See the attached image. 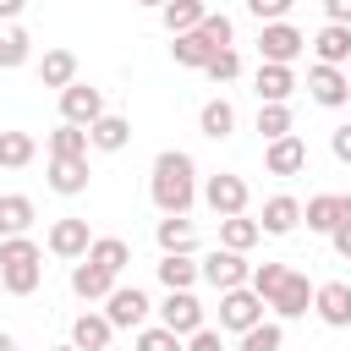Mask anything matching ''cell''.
<instances>
[{"instance_id":"cell-41","label":"cell","mask_w":351,"mask_h":351,"mask_svg":"<svg viewBox=\"0 0 351 351\" xmlns=\"http://www.w3.org/2000/svg\"><path fill=\"white\" fill-rule=\"evenodd\" d=\"M291 5H296V0H247V11L258 16V27H269V22H285V16H291Z\"/></svg>"},{"instance_id":"cell-51","label":"cell","mask_w":351,"mask_h":351,"mask_svg":"<svg viewBox=\"0 0 351 351\" xmlns=\"http://www.w3.org/2000/svg\"><path fill=\"white\" fill-rule=\"evenodd\" d=\"M110 351H115V346H110Z\"/></svg>"},{"instance_id":"cell-13","label":"cell","mask_w":351,"mask_h":351,"mask_svg":"<svg viewBox=\"0 0 351 351\" xmlns=\"http://www.w3.org/2000/svg\"><path fill=\"white\" fill-rule=\"evenodd\" d=\"M263 170L269 176H280V181H291V176H302L307 170V143L291 132V137H274V143H263Z\"/></svg>"},{"instance_id":"cell-9","label":"cell","mask_w":351,"mask_h":351,"mask_svg":"<svg viewBox=\"0 0 351 351\" xmlns=\"http://www.w3.org/2000/svg\"><path fill=\"white\" fill-rule=\"evenodd\" d=\"M154 313H159V324H165V329H176V335L186 340V335H197V329H203V313H208V307L197 302V291H165V302H159Z\"/></svg>"},{"instance_id":"cell-23","label":"cell","mask_w":351,"mask_h":351,"mask_svg":"<svg viewBox=\"0 0 351 351\" xmlns=\"http://www.w3.org/2000/svg\"><path fill=\"white\" fill-rule=\"evenodd\" d=\"M154 241H159V252H197V225L186 214H165L154 225Z\"/></svg>"},{"instance_id":"cell-17","label":"cell","mask_w":351,"mask_h":351,"mask_svg":"<svg viewBox=\"0 0 351 351\" xmlns=\"http://www.w3.org/2000/svg\"><path fill=\"white\" fill-rule=\"evenodd\" d=\"M307 44H313L318 66H340V71L351 66V27H340V22H324V27H318Z\"/></svg>"},{"instance_id":"cell-29","label":"cell","mask_w":351,"mask_h":351,"mask_svg":"<svg viewBox=\"0 0 351 351\" xmlns=\"http://www.w3.org/2000/svg\"><path fill=\"white\" fill-rule=\"evenodd\" d=\"M44 148H49V159H88V126L60 121V126L44 137Z\"/></svg>"},{"instance_id":"cell-14","label":"cell","mask_w":351,"mask_h":351,"mask_svg":"<svg viewBox=\"0 0 351 351\" xmlns=\"http://www.w3.org/2000/svg\"><path fill=\"white\" fill-rule=\"evenodd\" d=\"M313 313H318V324H329V329H351V285H346V280H324V285L313 291Z\"/></svg>"},{"instance_id":"cell-47","label":"cell","mask_w":351,"mask_h":351,"mask_svg":"<svg viewBox=\"0 0 351 351\" xmlns=\"http://www.w3.org/2000/svg\"><path fill=\"white\" fill-rule=\"evenodd\" d=\"M0 351H22V346H16V335H5V329H0Z\"/></svg>"},{"instance_id":"cell-1","label":"cell","mask_w":351,"mask_h":351,"mask_svg":"<svg viewBox=\"0 0 351 351\" xmlns=\"http://www.w3.org/2000/svg\"><path fill=\"white\" fill-rule=\"evenodd\" d=\"M148 197L159 214H192V203L203 197L197 186V159L186 148H165L154 159V176H148Z\"/></svg>"},{"instance_id":"cell-10","label":"cell","mask_w":351,"mask_h":351,"mask_svg":"<svg viewBox=\"0 0 351 351\" xmlns=\"http://www.w3.org/2000/svg\"><path fill=\"white\" fill-rule=\"evenodd\" d=\"M313 291H318V285H313L302 269H291V274H285V285L269 296V313H274L280 324H291V318H307V313H313Z\"/></svg>"},{"instance_id":"cell-37","label":"cell","mask_w":351,"mask_h":351,"mask_svg":"<svg viewBox=\"0 0 351 351\" xmlns=\"http://www.w3.org/2000/svg\"><path fill=\"white\" fill-rule=\"evenodd\" d=\"M132 351H186V340H181L176 329H165V324H143Z\"/></svg>"},{"instance_id":"cell-44","label":"cell","mask_w":351,"mask_h":351,"mask_svg":"<svg viewBox=\"0 0 351 351\" xmlns=\"http://www.w3.org/2000/svg\"><path fill=\"white\" fill-rule=\"evenodd\" d=\"M329 247H335V252H340V258L351 263V219H340V225H335V236H329Z\"/></svg>"},{"instance_id":"cell-15","label":"cell","mask_w":351,"mask_h":351,"mask_svg":"<svg viewBox=\"0 0 351 351\" xmlns=\"http://www.w3.org/2000/svg\"><path fill=\"white\" fill-rule=\"evenodd\" d=\"M302 82H296V71L291 66H263L258 60V77H252V93H258V104H291V93H296Z\"/></svg>"},{"instance_id":"cell-7","label":"cell","mask_w":351,"mask_h":351,"mask_svg":"<svg viewBox=\"0 0 351 351\" xmlns=\"http://www.w3.org/2000/svg\"><path fill=\"white\" fill-rule=\"evenodd\" d=\"M44 247H49L55 258H66V263H82V258H88V247H93V230H88V219H77V214H60V219L49 225Z\"/></svg>"},{"instance_id":"cell-12","label":"cell","mask_w":351,"mask_h":351,"mask_svg":"<svg viewBox=\"0 0 351 351\" xmlns=\"http://www.w3.org/2000/svg\"><path fill=\"white\" fill-rule=\"evenodd\" d=\"M99 115H110V110H104V93H99L93 82H71V88L60 93V121H71V126H93Z\"/></svg>"},{"instance_id":"cell-2","label":"cell","mask_w":351,"mask_h":351,"mask_svg":"<svg viewBox=\"0 0 351 351\" xmlns=\"http://www.w3.org/2000/svg\"><path fill=\"white\" fill-rule=\"evenodd\" d=\"M0 285L11 296H33L44 285V247L33 236H5L0 241Z\"/></svg>"},{"instance_id":"cell-24","label":"cell","mask_w":351,"mask_h":351,"mask_svg":"<svg viewBox=\"0 0 351 351\" xmlns=\"http://www.w3.org/2000/svg\"><path fill=\"white\" fill-rule=\"evenodd\" d=\"M197 132H203L208 143L236 137V104H230V99H208V104L197 110Z\"/></svg>"},{"instance_id":"cell-26","label":"cell","mask_w":351,"mask_h":351,"mask_svg":"<svg viewBox=\"0 0 351 351\" xmlns=\"http://www.w3.org/2000/svg\"><path fill=\"white\" fill-rule=\"evenodd\" d=\"M302 219H307L313 236H335V225H340V192H318V197H307V203H302Z\"/></svg>"},{"instance_id":"cell-38","label":"cell","mask_w":351,"mask_h":351,"mask_svg":"<svg viewBox=\"0 0 351 351\" xmlns=\"http://www.w3.org/2000/svg\"><path fill=\"white\" fill-rule=\"evenodd\" d=\"M197 33H203L214 49H236V22H230L225 11H208V16L197 22Z\"/></svg>"},{"instance_id":"cell-48","label":"cell","mask_w":351,"mask_h":351,"mask_svg":"<svg viewBox=\"0 0 351 351\" xmlns=\"http://www.w3.org/2000/svg\"><path fill=\"white\" fill-rule=\"evenodd\" d=\"M132 5H148V11H165L170 0H132Z\"/></svg>"},{"instance_id":"cell-45","label":"cell","mask_w":351,"mask_h":351,"mask_svg":"<svg viewBox=\"0 0 351 351\" xmlns=\"http://www.w3.org/2000/svg\"><path fill=\"white\" fill-rule=\"evenodd\" d=\"M324 16L340 22V27H351V0H324Z\"/></svg>"},{"instance_id":"cell-28","label":"cell","mask_w":351,"mask_h":351,"mask_svg":"<svg viewBox=\"0 0 351 351\" xmlns=\"http://www.w3.org/2000/svg\"><path fill=\"white\" fill-rule=\"evenodd\" d=\"M38 82L66 93V88L77 82V55H71V49H44V60H38Z\"/></svg>"},{"instance_id":"cell-3","label":"cell","mask_w":351,"mask_h":351,"mask_svg":"<svg viewBox=\"0 0 351 351\" xmlns=\"http://www.w3.org/2000/svg\"><path fill=\"white\" fill-rule=\"evenodd\" d=\"M307 49V33L296 22H269L258 27V60L263 66H296V55Z\"/></svg>"},{"instance_id":"cell-40","label":"cell","mask_w":351,"mask_h":351,"mask_svg":"<svg viewBox=\"0 0 351 351\" xmlns=\"http://www.w3.org/2000/svg\"><path fill=\"white\" fill-rule=\"evenodd\" d=\"M285 274H291V263H252V291L269 302V296L285 285Z\"/></svg>"},{"instance_id":"cell-6","label":"cell","mask_w":351,"mask_h":351,"mask_svg":"<svg viewBox=\"0 0 351 351\" xmlns=\"http://www.w3.org/2000/svg\"><path fill=\"white\" fill-rule=\"evenodd\" d=\"M203 203H208L219 219H230V214H247L252 192H247V181H241L236 170H214V176L203 181Z\"/></svg>"},{"instance_id":"cell-31","label":"cell","mask_w":351,"mask_h":351,"mask_svg":"<svg viewBox=\"0 0 351 351\" xmlns=\"http://www.w3.org/2000/svg\"><path fill=\"white\" fill-rule=\"evenodd\" d=\"M33 159H38L33 132H0V170H27Z\"/></svg>"},{"instance_id":"cell-49","label":"cell","mask_w":351,"mask_h":351,"mask_svg":"<svg viewBox=\"0 0 351 351\" xmlns=\"http://www.w3.org/2000/svg\"><path fill=\"white\" fill-rule=\"evenodd\" d=\"M55 351H77V346H71V340H66V346H55Z\"/></svg>"},{"instance_id":"cell-25","label":"cell","mask_w":351,"mask_h":351,"mask_svg":"<svg viewBox=\"0 0 351 351\" xmlns=\"http://www.w3.org/2000/svg\"><path fill=\"white\" fill-rule=\"evenodd\" d=\"M126 143H132V121L126 115H99L88 126V148H99V154H121Z\"/></svg>"},{"instance_id":"cell-42","label":"cell","mask_w":351,"mask_h":351,"mask_svg":"<svg viewBox=\"0 0 351 351\" xmlns=\"http://www.w3.org/2000/svg\"><path fill=\"white\" fill-rule=\"evenodd\" d=\"M329 154H335L340 165H351V121H340V126L329 132Z\"/></svg>"},{"instance_id":"cell-34","label":"cell","mask_w":351,"mask_h":351,"mask_svg":"<svg viewBox=\"0 0 351 351\" xmlns=\"http://www.w3.org/2000/svg\"><path fill=\"white\" fill-rule=\"evenodd\" d=\"M88 258H93L99 269H110V274H121V269L132 263V247H126L121 236H93V247H88Z\"/></svg>"},{"instance_id":"cell-21","label":"cell","mask_w":351,"mask_h":351,"mask_svg":"<svg viewBox=\"0 0 351 351\" xmlns=\"http://www.w3.org/2000/svg\"><path fill=\"white\" fill-rule=\"evenodd\" d=\"M110 340H115V324L104 313H77L71 318V346L77 351H110Z\"/></svg>"},{"instance_id":"cell-19","label":"cell","mask_w":351,"mask_h":351,"mask_svg":"<svg viewBox=\"0 0 351 351\" xmlns=\"http://www.w3.org/2000/svg\"><path fill=\"white\" fill-rule=\"evenodd\" d=\"M115 280H121V274H110V269H99L93 258H82V263H71V296H82V302H104V296L115 291Z\"/></svg>"},{"instance_id":"cell-30","label":"cell","mask_w":351,"mask_h":351,"mask_svg":"<svg viewBox=\"0 0 351 351\" xmlns=\"http://www.w3.org/2000/svg\"><path fill=\"white\" fill-rule=\"evenodd\" d=\"M258 241H263V225H258V219H247V214L219 219V247H230V252H252Z\"/></svg>"},{"instance_id":"cell-5","label":"cell","mask_w":351,"mask_h":351,"mask_svg":"<svg viewBox=\"0 0 351 351\" xmlns=\"http://www.w3.org/2000/svg\"><path fill=\"white\" fill-rule=\"evenodd\" d=\"M197 263H203V280H208L214 291H241V285H252V263H247V252L214 247V252H203Z\"/></svg>"},{"instance_id":"cell-16","label":"cell","mask_w":351,"mask_h":351,"mask_svg":"<svg viewBox=\"0 0 351 351\" xmlns=\"http://www.w3.org/2000/svg\"><path fill=\"white\" fill-rule=\"evenodd\" d=\"M154 274H159V285H165V291H192V285L203 280V263H197L192 252H159Z\"/></svg>"},{"instance_id":"cell-8","label":"cell","mask_w":351,"mask_h":351,"mask_svg":"<svg viewBox=\"0 0 351 351\" xmlns=\"http://www.w3.org/2000/svg\"><path fill=\"white\" fill-rule=\"evenodd\" d=\"M148 313H154V302H148L143 285H115V291L104 296V318H110L115 329H143Z\"/></svg>"},{"instance_id":"cell-46","label":"cell","mask_w":351,"mask_h":351,"mask_svg":"<svg viewBox=\"0 0 351 351\" xmlns=\"http://www.w3.org/2000/svg\"><path fill=\"white\" fill-rule=\"evenodd\" d=\"M22 5H27V0H0V22H16V16H22Z\"/></svg>"},{"instance_id":"cell-22","label":"cell","mask_w":351,"mask_h":351,"mask_svg":"<svg viewBox=\"0 0 351 351\" xmlns=\"http://www.w3.org/2000/svg\"><path fill=\"white\" fill-rule=\"evenodd\" d=\"M33 219H38V208H33L27 192H0V241L5 236H27Z\"/></svg>"},{"instance_id":"cell-11","label":"cell","mask_w":351,"mask_h":351,"mask_svg":"<svg viewBox=\"0 0 351 351\" xmlns=\"http://www.w3.org/2000/svg\"><path fill=\"white\" fill-rule=\"evenodd\" d=\"M307 99L313 104H324V110H340V104H351V77L340 71V66H307Z\"/></svg>"},{"instance_id":"cell-27","label":"cell","mask_w":351,"mask_h":351,"mask_svg":"<svg viewBox=\"0 0 351 351\" xmlns=\"http://www.w3.org/2000/svg\"><path fill=\"white\" fill-rule=\"evenodd\" d=\"M170 55H176V66H186V71H203V66H208V60H214L219 49H214V44H208V38H203V33L192 27V33L170 38Z\"/></svg>"},{"instance_id":"cell-33","label":"cell","mask_w":351,"mask_h":351,"mask_svg":"<svg viewBox=\"0 0 351 351\" xmlns=\"http://www.w3.org/2000/svg\"><path fill=\"white\" fill-rule=\"evenodd\" d=\"M203 16H208V5H203V0H170V5L159 11V22H165V33H170V38L192 33V27L203 22Z\"/></svg>"},{"instance_id":"cell-20","label":"cell","mask_w":351,"mask_h":351,"mask_svg":"<svg viewBox=\"0 0 351 351\" xmlns=\"http://www.w3.org/2000/svg\"><path fill=\"white\" fill-rule=\"evenodd\" d=\"M49 192H60V197H82L88 192V181H93V170H88V159H49Z\"/></svg>"},{"instance_id":"cell-4","label":"cell","mask_w":351,"mask_h":351,"mask_svg":"<svg viewBox=\"0 0 351 351\" xmlns=\"http://www.w3.org/2000/svg\"><path fill=\"white\" fill-rule=\"evenodd\" d=\"M263 313H269V302H263L252 285L219 291V335H225V329H230V335H247L252 324H263Z\"/></svg>"},{"instance_id":"cell-39","label":"cell","mask_w":351,"mask_h":351,"mask_svg":"<svg viewBox=\"0 0 351 351\" xmlns=\"http://www.w3.org/2000/svg\"><path fill=\"white\" fill-rule=\"evenodd\" d=\"M203 77H208L214 88H225V82H236V77H241V55H236V49H219V55H214V60L203 66Z\"/></svg>"},{"instance_id":"cell-50","label":"cell","mask_w":351,"mask_h":351,"mask_svg":"<svg viewBox=\"0 0 351 351\" xmlns=\"http://www.w3.org/2000/svg\"><path fill=\"white\" fill-rule=\"evenodd\" d=\"M346 77H351V66H346Z\"/></svg>"},{"instance_id":"cell-18","label":"cell","mask_w":351,"mask_h":351,"mask_svg":"<svg viewBox=\"0 0 351 351\" xmlns=\"http://www.w3.org/2000/svg\"><path fill=\"white\" fill-rule=\"evenodd\" d=\"M258 225H263V236H291V230L302 225V203H296L291 192H274V197H263Z\"/></svg>"},{"instance_id":"cell-43","label":"cell","mask_w":351,"mask_h":351,"mask_svg":"<svg viewBox=\"0 0 351 351\" xmlns=\"http://www.w3.org/2000/svg\"><path fill=\"white\" fill-rule=\"evenodd\" d=\"M186 351H225V340H219V329H197V335H186Z\"/></svg>"},{"instance_id":"cell-35","label":"cell","mask_w":351,"mask_h":351,"mask_svg":"<svg viewBox=\"0 0 351 351\" xmlns=\"http://www.w3.org/2000/svg\"><path fill=\"white\" fill-rule=\"evenodd\" d=\"M258 132H263V143H274V137H291V132H296V115H291V104H258Z\"/></svg>"},{"instance_id":"cell-32","label":"cell","mask_w":351,"mask_h":351,"mask_svg":"<svg viewBox=\"0 0 351 351\" xmlns=\"http://www.w3.org/2000/svg\"><path fill=\"white\" fill-rule=\"evenodd\" d=\"M27 55H33V38H27V27H22V22H0V71H16V66H27Z\"/></svg>"},{"instance_id":"cell-36","label":"cell","mask_w":351,"mask_h":351,"mask_svg":"<svg viewBox=\"0 0 351 351\" xmlns=\"http://www.w3.org/2000/svg\"><path fill=\"white\" fill-rule=\"evenodd\" d=\"M280 346H285V324H280V318H263V324H252V329L241 335L236 351H280Z\"/></svg>"}]
</instances>
